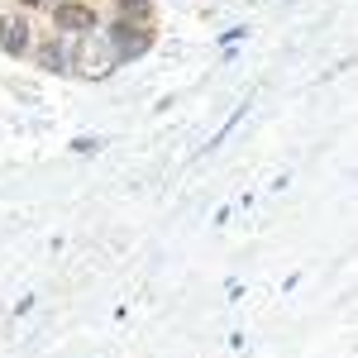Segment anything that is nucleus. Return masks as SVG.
I'll return each instance as SVG.
<instances>
[{"label": "nucleus", "instance_id": "obj_6", "mask_svg": "<svg viewBox=\"0 0 358 358\" xmlns=\"http://www.w3.org/2000/svg\"><path fill=\"white\" fill-rule=\"evenodd\" d=\"M43 67H67V53H62V48H43Z\"/></svg>", "mask_w": 358, "mask_h": 358}, {"label": "nucleus", "instance_id": "obj_1", "mask_svg": "<svg viewBox=\"0 0 358 358\" xmlns=\"http://www.w3.org/2000/svg\"><path fill=\"white\" fill-rule=\"evenodd\" d=\"M115 48L110 38H82V48H77V72L82 77H110L115 72Z\"/></svg>", "mask_w": 358, "mask_h": 358}, {"label": "nucleus", "instance_id": "obj_4", "mask_svg": "<svg viewBox=\"0 0 358 358\" xmlns=\"http://www.w3.org/2000/svg\"><path fill=\"white\" fill-rule=\"evenodd\" d=\"M0 48H5L10 57H24V48H29V29H24V20H15V24L0 29Z\"/></svg>", "mask_w": 358, "mask_h": 358}, {"label": "nucleus", "instance_id": "obj_5", "mask_svg": "<svg viewBox=\"0 0 358 358\" xmlns=\"http://www.w3.org/2000/svg\"><path fill=\"white\" fill-rule=\"evenodd\" d=\"M120 15H124V24H143V20H148V15H153V5H148V0H120Z\"/></svg>", "mask_w": 358, "mask_h": 358}, {"label": "nucleus", "instance_id": "obj_3", "mask_svg": "<svg viewBox=\"0 0 358 358\" xmlns=\"http://www.w3.org/2000/svg\"><path fill=\"white\" fill-rule=\"evenodd\" d=\"M53 24L57 29H96V10H86V5H57L53 10Z\"/></svg>", "mask_w": 358, "mask_h": 358}, {"label": "nucleus", "instance_id": "obj_2", "mask_svg": "<svg viewBox=\"0 0 358 358\" xmlns=\"http://www.w3.org/2000/svg\"><path fill=\"white\" fill-rule=\"evenodd\" d=\"M110 48H115V57L124 62V57H143L148 53V29H134V24H120L110 29Z\"/></svg>", "mask_w": 358, "mask_h": 358}, {"label": "nucleus", "instance_id": "obj_7", "mask_svg": "<svg viewBox=\"0 0 358 358\" xmlns=\"http://www.w3.org/2000/svg\"><path fill=\"white\" fill-rule=\"evenodd\" d=\"M24 5H38V0H24Z\"/></svg>", "mask_w": 358, "mask_h": 358}]
</instances>
